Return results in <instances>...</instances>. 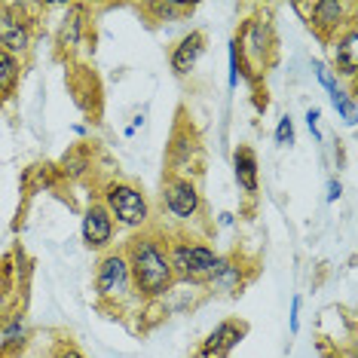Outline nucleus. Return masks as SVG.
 I'll return each mask as SVG.
<instances>
[{"mask_svg":"<svg viewBox=\"0 0 358 358\" xmlns=\"http://www.w3.org/2000/svg\"><path fill=\"white\" fill-rule=\"evenodd\" d=\"M206 55V34L202 31H190L184 34L178 43L172 46V55H169V64H172V74L175 77H187L196 71V64Z\"/></svg>","mask_w":358,"mask_h":358,"instance_id":"obj_13","label":"nucleus"},{"mask_svg":"<svg viewBox=\"0 0 358 358\" xmlns=\"http://www.w3.org/2000/svg\"><path fill=\"white\" fill-rule=\"evenodd\" d=\"M202 166V138L193 126H178L169 144V175L193 178Z\"/></svg>","mask_w":358,"mask_h":358,"instance_id":"obj_8","label":"nucleus"},{"mask_svg":"<svg viewBox=\"0 0 358 358\" xmlns=\"http://www.w3.org/2000/svg\"><path fill=\"white\" fill-rule=\"evenodd\" d=\"M206 288L211 294H239L245 288V266H242V257L239 255H221V264H217L215 275L208 279Z\"/></svg>","mask_w":358,"mask_h":358,"instance_id":"obj_14","label":"nucleus"},{"mask_svg":"<svg viewBox=\"0 0 358 358\" xmlns=\"http://www.w3.org/2000/svg\"><path fill=\"white\" fill-rule=\"evenodd\" d=\"M328 52H331V71L334 77H343L352 83L358 74V25H346L340 34H334L328 40Z\"/></svg>","mask_w":358,"mask_h":358,"instance_id":"obj_11","label":"nucleus"},{"mask_svg":"<svg viewBox=\"0 0 358 358\" xmlns=\"http://www.w3.org/2000/svg\"><path fill=\"white\" fill-rule=\"evenodd\" d=\"M324 358H343V352H337V349H331V352L324 355Z\"/></svg>","mask_w":358,"mask_h":358,"instance_id":"obj_32","label":"nucleus"},{"mask_svg":"<svg viewBox=\"0 0 358 358\" xmlns=\"http://www.w3.org/2000/svg\"><path fill=\"white\" fill-rule=\"evenodd\" d=\"M0 358H3V355H0Z\"/></svg>","mask_w":358,"mask_h":358,"instance_id":"obj_33","label":"nucleus"},{"mask_svg":"<svg viewBox=\"0 0 358 358\" xmlns=\"http://www.w3.org/2000/svg\"><path fill=\"white\" fill-rule=\"evenodd\" d=\"M233 175H236V184L245 196H257L260 190V162H257V153L251 144H239L233 150Z\"/></svg>","mask_w":358,"mask_h":358,"instance_id":"obj_15","label":"nucleus"},{"mask_svg":"<svg viewBox=\"0 0 358 358\" xmlns=\"http://www.w3.org/2000/svg\"><path fill=\"white\" fill-rule=\"evenodd\" d=\"M83 34H86V10L83 6H71L68 15H64V22H62V28H59V37H55L59 52L74 55L80 50V43H83Z\"/></svg>","mask_w":358,"mask_h":358,"instance_id":"obj_16","label":"nucleus"},{"mask_svg":"<svg viewBox=\"0 0 358 358\" xmlns=\"http://www.w3.org/2000/svg\"><path fill=\"white\" fill-rule=\"evenodd\" d=\"M169 264H172L175 285L206 288L208 279L217 270V264H221V255L202 239H193V236H172V239H169Z\"/></svg>","mask_w":358,"mask_h":358,"instance_id":"obj_3","label":"nucleus"},{"mask_svg":"<svg viewBox=\"0 0 358 358\" xmlns=\"http://www.w3.org/2000/svg\"><path fill=\"white\" fill-rule=\"evenodd\" d=\"M64 169H71L74 175H80L86 169V159L83 157H68V159H64Z\"/></svg>","mask_w":358,"mask_h":358,"instance_id":"obj_27","label":"nucleus"},{"mask_svg":"<svg viewBox=\"0 0 358 358\" xmlns=\"http://www.w3.org/2000/svg\"><path fill=\"white\" fill-rule=\"evenodd\" d=\"M95 297H99L104 306H113V309H123L129 303H141L135 294L132 273H129L123 248H110L99 257V264H95Z\"/></svg>","mask_w":358,"mask_h":358,"instance_id":"obj_4","label":"nucleus"},{"mask_svg":"<svg viewBox=\"0 0 358 358\" xmlns=\"http://www.w3.org/2000/svg\"><path fill=\"white\" fill-rule=\"evenodd\" d=\"M303 120H306V129H309V135H313L315 141H322V132H319V120H322V110H319V108H309Z\"/></svg>","mask_w":358,"mask_h":358,"instance_id":"obj_24","label":"nucleus"},{"mask_svg":"<svg viewBox=\"0 0 358 358\" xmlns=\"http://www.w3.org/2000/svg\"><path fill=\"white\" fill-rule=\"evenodd\" d=\"M101 202L117 227H126V230H148L150 227V199L138 184L108 181L101 187Z\"/></svg>","mask_w":358,"mask_h":358,"instance_id":"obj_5","label":"nucleus"},{"mask_svg":"<svg viewBox=\"0 0 358 358\" xmlns=\"http://www.w3.org/2000/svg\"><path fill=\"white\" fill-rule=\"evenodd\" d=\"M288 328L291 334H297L300 331V294L291 297V315H288Z\"/></svg>","mask_w":358,"mask_h":358,"instance_id":"obj_26","label":"nucleus"},{"mask_svg":"<svg viewBox=\"0 0 358 358\" xmlns=\"http://www.w3.org/2000/svg\"><path fill=\"white\" fill-rule=\"evenodd\" d=\"M80 236L83 245L92 251H110L113 248V236H117V224H113L110 211L104 208L101 199H92L83 211V224H80Z\"/></svg>","mask_w":358,"mask_h":358,"instance_id":"obj_10","label":"nucleus"},{"mask_svg":"<svg viewBox=\"0 0 358 358\" xmlns=\"http://www.w3.org/2000/svg\"><path fill=\"white\" fill-rule=\"evenodd\" d=\"M52 358H86V355H83V349H77L74 343H68V340H62V343L55 346Z\"/></svg>","mask_w":358,"mask_h":358,"instance_id":"obj_25","label":"nucleus"},{"mask_svg":"<svg viewBox=\"0 0 358 358\" xmlns=\"http://www.w3.org/2000/svg\"><path fill=\"white\" fill-rule=\"evenodd\" d=\"M291 10H294V13H297L303 22H309V13H313V0H306V3H294V6H291Z\"/></svg>","mask_w":358,"mask_h":358,"instance_id":"obj_28","label":"nucleus"},{"mask_svg":"<svg viewBox=\"0 0 358 358\" xmlns=\"http://www.w3.org/2000/svg\"><path fill=\"white\" fill-rule=\"evenodd\" d=\"M22 71H25V64L22 59H15L6 50H0V104L10 101L15 95V89L22 83Z\"/></svg>","mask_w":358,"mask_h":358,"instance_id":"obj_17","label":"nucleus"},{"mask_svg":"<svg viewBox=\"0 0 358 358\" xmlns=\"http://www.w3.org/2000/svg\"><path fill=\"white\" fill-rule=\"evenodd\" d=\"M331 104H334V110L340 113V120H343L346 126H355V120H358V104H355V95L349 92V89L340 86L334 95H328Z\"/></svg>","mask_w":358,"mask_h":358,"instance_id":"obj_20","label":"nucleus"},{"mask_svg":"<svg viewBox=\"0 0 358 358\" xmlns=\"http://www.w3.org/2000/svg\"><path fill=\"white\" fill-rule=\"evenodd\" d=\"M6 303H10V300H6V294L0 291V328H3V322L10 319V313H6Z\"/></svg>","mask_w":358,"mask_h":358,"instance_id":"obj_30","label":"nucleus"},{"mask_svg":"<svg viewBox=\"0 0 358 358\" xmlns=\"http://www.w3.org/2000/svg\"><path fill=\"white\" fill-rule=\"evenodd\" d=\"M248 334V324L239 319H227L221 322L215 331L202 340L196 358H230V352L242 343V337Z\"/></svg>","mask_w":358,"mask_h":358,"instance_id":"obj_12","label":"nucleus"},{"mask_svg":"<svg viewBox=\"0 0 358 358\" xmlns=\"http://www.w3.org/2000/svg\"><path fill=\"white\" fill-rule=\"evenodd\" d=\"M25 6H3L0 10V50H6L15 59L31 52V43H34V31H31V22L25 19Z\"/></svg>","mask_w":358,"mask_h":358,"instance_id":"obj_9","label":"nucleus"},{"mask_svg":"<svg viewBox=\"0 0 358 358\" xmlns=\"http://www.w3.org/2000/svg\"><path fill=\"white\" fill-rule=\"evenodd\" d=\"M129 273H132L135 294L141 303L166 300L175 288L172 264H169V236L159 230H138L123 245Z\"/></svg>","mask_w":358,"mask_h":358,"instance_id":"obj_1","label":"nucleus"},{"mask_svg":"<svg viewBox=\"0 0 358 358\" xmlns=\"http://www.w3.org/2000/svg\"><path fill=\"white\" fill-rule=\"evenodd\" d=\"M340 193H343V187H340L337 178H331V184H328V202H337Z\"/></svg>","mask_w":358,"mask_h":358,"instance_id":"obj_29","label":"nucleus"},{"mask_svg":"<svg viewBox=\"0 0 358 358\" xmlns=\"http://www.w3.org/2000/svg\"><path fill=\"white\" fill-rule=\"evenodd\" d=\"M144 10L157 15L153 22H169V25H172V22H184L187 15H193L190 3H172V0H169V3H148Z\"/></svg>","mask_w":358,"mask_h":358,"instance_id":"obj_19","label":"nucleus"},{"mask_svg":"<svg viewBox=\"0 0 358 358\" xmlns=\"http://www.w3.org/2000/svg\"><path fill=\"white\" fill-rule=\"evenodd\" d=\"M233 43H236V52H239L242 77H248L257 86L275 62V31H273L270 13L257 10L255 15H248L242 22V28L236 31Z\"/></svg>","mask_w":358,"mask_h":358,"instance_id":"obj_2","label":"nucleus"},{"mask_svg":"<svg viewBox=\"0 0 358 358\" xmlns=\"http://www.w3.org/2000/svg\"><path fill=\"white\" fill-rule=\"evenodd\" d=\"M162 208L169 217L178 224H193L202 215V193L196 178H181V175H162Z\"/></svg>","mask_w":358,"mask_h":358,"instance_id":"obj_6","label":"nucleus"},{"mask_svg":"<svg viewBox=\"0 0 358 358\" xmlns=\"http://www.w3.org/2000/svg\"><path fill=\"white\" fill-rule=\"evenodd\" d=\"M313 71H315V80H319V83L324 86V92H328V95H334V92L340 89V80L334 77V71H331L324 62L315 59V62H313Z\"/></svg>","mask_w":358,"mask_h":358,"instance_id":"obj_21","label":"nucleus"},{"mask_svg":"<svg viewBox=\"0 0 358 358\" xmlns=\"http://www.w3.org/2000/svg\"><path fill=\"white\" fill-rule=\"evenodd\" d=\"M217 224H221V227H230V224H233V215H230V211H224V215L217 217Z\"/></svg>","mask_w":358,"mask_h":358,"instance_id":"obj_31","label":"nucleus"},{"mask_svg":"<svg viewBox=\"0 0 358 358\" xmlns=\"http://www.w3.org/2000/svg\"><path fill=\"white\" fill-rule=\"evenodd\" d=\"M355 13L358 3H352V0H313V13H309L306 25L319 34V40L328 43L334 34H340L346 25H352Z\"/></svg>","mask_w":358,"mask_h":358,"instance_id":"obj_7","label":"nucleus"},{"mask_svg":"<svg viewBox=\"0 0 358 358\" xmlns=\"http://www.w3.org/2000/svg\"><path fill=\"white\" fill-rule=\"evenodd\" d=\"M0 355L3 352H15V349L25 346L28 340V324H25V315L22 313H13L10 319L3 322V328H0Z\"/></svg>","mask_w":358,"mask_h":358,"instance_id":"obj_18","label":"nucleus"},{"mask_svg":"<svg viewBox=\"0 0 358 358\" xmlns=\"http://www.w3.org/2000/svg\"><path fill=\"white\" fill-rule=\"evenodd\" d=\"M242 80V64H239V52H236V43L230 40V71H227V86L236 89Z\"/></svg>","mask_w":358,"mask_h":358,"instance_id":"obj_23","label":"nucleus"},{"mask_svg":"<svg viewBox=\"0 0 358 358\" xmlns=\"http://www.w3.org/2000/svg\"><path fill=\"white\" fill-rule=\"evenodd\" d=\"M273 138H275V144H279V148H291V144H294V120H291L288 113L279 117V126H275Z\"/></svg>","mask_w":358,"mask_h":358,"instance_id":"obj_22","label":"nucleus"}]
</instances>
